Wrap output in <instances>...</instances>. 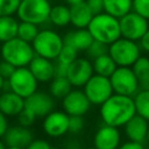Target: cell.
I'll list each match as a JSON object with an SVG mask.
<instances>
[{"mask_svg":"<svg viewBox=\"0 0 149 149\" xmlns=\"http://www.w3.org/2000/svg\"><path fill=\"white\" fill-rule=\"evenodd\" d=\"M136 114L133 97L113 93L100 105V118L105 125L123 127Z\"/></svg>","mask_w":149,"mask_h":149,"instance_id":"obj_1","label":"cell"},{"mask_svg":"<svg viewBox=\"0 0 149 149\" xmlns=\"http://www.w3.org/2000/svg\"><path fill=\"white\" fill-rule=\"evenodd\" d=\"M87 30L90 31L93 40L102 42L107 45L121 37L119 19L105 12L92 17L90 24L87 26Z\"/></svg>","mask_w":149,"mask_h":149,"instance_id":"obj_2","label":"cell"},{"mask_svg":"<svg viewBox=\"0 0 149 149\" xmlns=\"http://www.w3.org/2000/svg\"><path fill=\"white\" fill-rule=\"evenodd\" d=\"M0 55L2 59L9 62L15 68H23L28 66L31 59L35 57V51L31 43L16 36L1 44Z\"/></svg>","mask_w":149,"mask_h":149,"instance_id":"obj_3","label":"cell"},{"mask_svg":"<svg viewBox=\"0 0 149 149\" xmlns=\"http://www.w3.org/2000/svg\"><path fill=\"white\" fill-rule=\"evenodd\" d=\"M31 45L35 55L54 61L58 57L64 42L63 37L57 31L52 29H42L31 42Z\"/></svg>","mask_w":149,"mask_h":149,"instance_id":"obj_4","label":"cell"},{"mask_svg":"<svg viewBox=\"0 0 149 149\" xmlns=\"http://www.w3.org/2000/svg\"><path fill=\"white\" fill-rule=\"evenodd\" d=\"M108 54L118 66H133L141 56V48L137 42L120 37L108 45Z\"/></svg>","mask_w":149,"mask_h":149,"instance_id":"obj_5","label":"cell"},{"mask_svg":"<svg viewBox=\"0 0 149 149\" xmlns=\"http://www.w3.org/2000/svg\"><path fill=\"white\" fill-rule=\"evenodd\" d=\"M50 10L49 0H21L16 15L20 21L40 26L49 21Z\"/></svg>","mask_w":149,"mask_h":149,"instance_id":"obj_6","label":"cell"},{"mask_svg":"<svg viewBox=\"0 0 149 149\" xmlns=\"http://www.w3.org/2000/svg\"><path fill=\"white\" fill-rule=\"evenodd\" d=\"M109 80L113 92L116 94L134 97L140 90V81L130 66H118Z\"/></svg>","mask_w":149,"mask_h":149,"instance_id":"obj_7","label":"cell"},{"mask_svg":"<svg viewBox=\"0 0 149 149\" xmlns=\"http://www.w3.org/2000/svg\"><path fill=\"white\" fill-rule=\"evenodd\" d=\"M6 81L8 85V90L13 91L24 99L37 91L38 81L27 66L16 68L13 74Z\"/></svg>","mask_w":149,"mask_h":149,"instance_id":"obj_8","label":"cell"},{"mask_svg":"<svg viewBox=\"0 0 149 149\" xmlns=\"http://www.w3.org/2000/svg\"><path fill=\"white\" fill-rule=\"evenodd\" d=\"M84 93L92 105H102L114 92L112 88V84L108 77H104L100 74H93L87 83L83 86Z\"/></svg>","mask_w":149,"mask_h":149,"instance_id":"obj_9","label":"cell"},{"mask_svg":"<svg viewBox=\"0 0 149 149\" xmlns=\"http://www.w3.org/2000/svg\"><path fill=\"white\" fill-rule=\"evenodd\" d=\"M121 37L139 42V40L144 35V33L149 29L148 20L141 16L135 12H129L119 19Z\"/></svg>","mask_w":149,"mask_h":149,"instance_id":"obj_10","label":"cell"},{"mask_svg":"<svg viewBox=\"0 0 149 149\" xmlns=\"http://www.w3.org/2000/svg\"><path fill=\"white\" fill-rule=\"evenodd\" d=\"M93 74L92 61L87 57H78L68 66L66 78L73 87H83Z\"/></svg>","mask_w":149,"mask_h":149,"instance_id":"obj_11","label":"cell"},{"mask_svg":"<svg viewBox=\"0 0 149 149\" xmlns=\"http://www.w3.org/2000/svg\"><path fill=\"white\" fill-rule=\"evenodd\" d=\"M91 102L83 90L72 88L63 99L62 108L68 115L84 116L91 108Z\"/></svg>","mask_w":149,"mask_h":149,"instance_id":"obj_12","label":"cell"},{"mask_svg":"<svg viewBox=\"0 0 149 149\" xmlns=\"http://www.w3.org/2000/svg\"><path fill=\"white\" fill-rule=\"evenodd\" d=\"M42 129L49 137H61L69 132V115L64 111L54 109L43 118Z\"/></svg>","mask_w":149,"mask_h":149,"instance_id":"obj_13","label":"cell"},{"mask_svg":"<svg viewBox=\"0 0 149 149\" xmlns=\"http://www.w3.org/2000/svg\"><path fill=\"white\" fill-rule=\"evenodd\" d=\"M24 107L31 111L36 118H44L55 109V98L44 91H36L24 99Z\"/></svg>","mask_w":149,"mask_h":149,"instance_id":"obj_14","label":"cell"},{"mask_svg":"<svg viewBox=\"0 0 149 149\" xmlns=\"http://www.w3.org/2000/svg\"><path fill=\"white\" fill-rule=\"evenodd\" d=\"M121 144V133L118 127L102 125L93 136V147L98 149H118Z\"/></svg>","mask_w":149,"mask_h":149,"instance_id":"obj_15","label":"cell"},{"mask_svg":"<svg viewBox=\"0 0 149 149\" xmlns=\"http://www.w3.org/2000/svg\"><path fill=\"white\" fill-rule=\"evenodd\" d=\"M33 140H34L33 130L19 123L8 127L3 135V141L7 147H20L26 149L31 143Z\"/></svg>","mask_w":149,"mask_h":149,"instance_id":"obj_16","label":"cell"},{"mask_svg":"<svg viewBox=\"0 0 149 149\" xmlns=\"http://www.w3.org/2000/svg\"><path fill=\"white\" fill-rule=\"evenodd\" d=\"M28 68L38 83H50L55 78V63L51 59L35 55Z\"/></svg>","mask_w":149,"mask_h":149,"instance_id":"obj_17","label":"cell"},{"mask_svg":"<svg viewBox=\"0 0 149 149\" xmlns=\"http://www.w3.org/2000/svg\"><path fill=\"white\" fill-rule=\"evenodd\" d=\"M148 128H149V121H147L144 118L140 116L139 114H135L123 126V132L128 141L144 143L147 141Z\"/></svg>","mask_w":149,"mask_h":149,"instance_id":"obj_18","label":"cell"},{"mask_svg":"<svg viewBox=\"0 0 149 149\" xmlns=\"http://www.w3.org/2000/svg\"><path fill=\"white\" fill-rule=\"evenodd\" d=\"M64 44L71 45L77 51H86L87 48L93 42V37L91 36L87 28H73L68 30L63 36Z\"/></svg>","mask_w":149,"mask_h":149,"instance_id":"obj_19","label":"cell"},{"mask_svg":"<svg viewBox=\"0 0 149 149\" xmlns=\"http://www.w3.org/2000/svg\"><path fill=\"white\" fill-rule=\"evenodd\" d=\"M24 108V98L8 90L0 94V111L6 116H17Z\"/></svg>","mask_w":149,"mask_h":149,"instance_id":"obj_20","label":"cell"},{"mask_svg":"<svg viewBox=\"0 0 149 149\" xmlns=\"http://www.w3.org/2000/svg\"><path fill=\"white\" fill-rule=\"evenodd\" d=\"M93 16L86 0L70 6V24L73 28H87Z\"/></svg>","mask_w":149,"mask_h":149,"instance_id":"obj_21","label":"cell"},{"mask_svg":"<svg viewBox=\"0 0 149 149\" xmlns=\"http://www.w3.org/2000/svg\"><path fill=\"white\" fill-rule=\"evenodd\" d=\"M104 1V12L116 17L121 19L123 15L132 12L133 0H102Z\"/></svg>","mask_w":149,"mask_h":149,"instance_id":"obj_22","label":"cell"},{"mask_svg":"<svg viewBox=\"0 0 149 149\" xmlns=\"http://www.w3.org/2000/svg\"><path fill=\"white\" fill-rule=\"evenodd\" d=\"M49 22L58 28H63L70 24V6L65 3H57L55 6H51Z\"/></svg>","mask_w":149,"mask_h":149,"instance_id":"obj_23","label":"cell"},{"mask_svg":"<svg viewBox=\"0 0 149 149\" xmlns=\"http://www.w3.org/2000/svg\"><path fill=\"white\" fill-rule=\"evenodd\" d=\"M19 21L13 15L0 16V42H7L17 36Z\"/></svg>","mask_w":149,"mask_h":149,"instance_id":"obj_24","label":"cell"},{"mask_svg":"<svg viewBox=\"0 0 149 149\" xmlns=\"http://www.w3.org/2000/svg\"><path fill=\"white\" fill-rule=\"evenodd\" d=\"M92 64H93V70L95 74H100V76L108 77V78L112 76V73L118 68L116 63L113 61V58L109 56L108 52L93 59Z\"/></svg>","mask_w":149,"mask_h":149,"instance_id":"obj_25","label":"cell"},{"mask_svg":"<svg viewBox=\"0 0 149 149\" xmlns=\"http://www.w3.org/2000/svg\"><path fill=\"white\" fill-rule=\"evenodd\" d=\"M132 69L140 81V88L149 90V58L147 56H140Z\"/></svg>","mask_w":149,"mask_h":149,"instance_id":"obj_26","label":"cell"},{"mask_svg":"<svg viewBox=\"0 0 149 149\" xmlns=\"http://www.w3.org/2000/svg\"><path fill=\"white\" fill-rule=\"evenodd\" d=\"M72 85L66 77H55L49 85V93L55 99H63L71 90Z\"/></svg>","mask_w":149,"mask_h":149,"instance_id":"obj_27","label":"cell"},{"mask_svg":"<svg viewBox=\"0 0 149 149\" xmlns=\"http://www.w3.org/2000/svg\"><path fill=\"white\" fill-rule=\"evenodd\" d=\"M136 114L149 121V90L141 88L133 97Z\"/></svg>","mask_w":149,"mask_h":149,"instance_id":"obj_28","label":"cell"},{"mask_svg":"<svg viewBox=\"0 0 149 149\" xmlns=\"http://www.w3.org/2000/svg\"><path fill=\"white\" fill-rule=\"evenodd\" d=\"M40 29L37 24L30 23V22H24V21H20L19 22V27H17V37L31 43L35 37L37 36Z\"/></svg>","mask_w":149,"mask_h":149,"instance_id":"obj_29","label":"cell"},{"mask_svg":"<svg viewBox=\"0 0 149 149\" xmlns=\"http://www.w3.org/2000/svg\"><path fill=\"white\" fill-rule=\"evenodd\" d=\"M78 52L79 51H77L71 45L64 44L62 50H61V52H59V55H58V57L56 58V61L69 66L73 61H76L78 58Z\"/></svg>","mask_w":149,"mask_h":149,"instance_id":"obj_30","label":"cell"},{"mask_svg":"<svg viewBox=\"0 0 149 149\" xmlns=\"http://www.w3.org/2000/svg\"><path fill=\"white\" fill-rule=\"evenodd\" d=\"M108 52V45L102 43V42H99V41H95L93 40V42L91 43V45L87 48L86 50V56L88 59L93 61L97 57L101 56V55H105Z\"/></svg>","mask_w":149,"mask_h":149,"instance_id":"obj_31","label":"cell"},{"mask_svg":"<svg viewBox=\"0 0 149 149\" xmlns=\"http://www.w3.org/2000/svg\"><path fill=\"white\" fill-rule=\"evenodd\" d=\"M20 3L21 0H0V16L16 14Z\"/></svg>","mask_w":149,"mask_h":149,"instance_id":"obj_32","label":"cell"},{"mask_svg":"<svg viewBox=\"0 0 149 149\" xmlns=\"http://www.w3.org/2000/svg\"><path fill=\"white\" fill-rule=\"evenodd\" d=\"M36 120H37L36 115H35L31 111L27 109L26 107H24V108L19 113V115H17V123L21 125V126L28 127V128H30V127L35 123Z\"/></svg>","mask_w":149,"mask_h":149,"instance_id":"obj_33","label":"cell"},{"mask_svg":"<svg viewBox=\"0 0 149 149\" xmlns=\"http://www.w3.org/2000/svg\"><path fill=\"white\" fill-rule=\"evenodd\" d=\"M85 127V120L79 115H69V132L71 134H79Z\"/></svg>","mask_w":149,"mask_h":149,"instance_id":"obj_34","label":"cell"},{"mask_svg":"<svg viewBox=\"0 0 149 149\" xmlns=\"http://www.w3.org/2000/svg\"><path fill=\"white\" fill-rule=\"evenodd\" d=\"M132 10L149 20V0H133Z\"/></svg>","mask_w":149,"mask_h":149,"instance_id":"obj_35","label":"cell"},{"mask_svg":"<svg viewBox=\"0 0 149 149\" xmlns=\"http://www.w3.org/2000/svg\"><path fill=\"white\" fill-rule=\"evenodd\" d=\"M26 149H58L44 139H34Z\"/></svg>","mask_w":149,"mask_h":149,"instance_id":"obj_36","label":"cell"},{"mask_svg":"<svg viewBox=\"0 0 149 149\" xmlns=\"http://www.w3.org/2000/svg\"><path fill=\"white\" fill-rule=\"evenodd\" d=\"M15 66L13 65V64H10L9 62H7V61H5V59H2L1 62H0V76L2 77V78H5L6 80L13 74V72L15 71Z\"/></svg>","mask_w":149,"mask_h":149,"instance_id":"obj_37","label":"cell"},{"mask_svg":"<svg viewBox=\"0 0 149 149\" xmlns=\"http://www.w3.org/2000/svg\"><path fill=\"white\" fill-rule=\"evenodd\" d=\"M91 12L93 13V15L104 13V1L102 0H86Z\"/></svg>","mask_w":149,"mask_h":149,"instance_id":"obj_38","label":"cell"},{"mask_svg":"<svg viewBox=\"0 0 149 149\" xmlns=\"http://www.w3.org/2000/svg\"><path fill=\"white\" fill-rule=\"evenodd\" d=\"M139 45L142 51L149 54V29L144 33V35L139 40Z\"/></svg>","mask_w":149,"mask_h":149,"instance_id":"obj_39","label":"cell"},{"mask_svg":"<svg viewBox=\"0 0 149 149\" xmlns=\"http://www.w3.org/2000/svg\"><path fill=\"white\" fill-rule=\"evenodd\" d=\"M68 72V65L62 64L56 61L55 63V77H66Z\"/></svg>","mask_w":149,"mask_h":149,"instance_id":"obj_40","label":"cell"},{"mask_svg":"<svg viewBox=\"0 0 149 149\" xmlns=\"http://www.w3.org/2000/svg\"><path fill=\"white\" fill-rule=\"evenodd\" d=\"M118 149H146V147L143 146V143H137V142H133V141H127L122 144H120V147Z\"/></svg>","mask_w":149,"mask_h":149,"instance_id":"obj_41","label":"cell"},{"mask_svg":"<svg viewBox=\"0 0 149 149\" xmlns=\"http://www.w3.org/2000/svg\"><path fill=\"white\" fill-rule=\"evenodd\" d=\"M8 120H7V116L0 111V139L3 137L7 128H8Z\"/></svg>","mask_w":149,"mask_h":149,"instance_id":"obj_42","label":"cell"},{"mask_svg":"<svg viewBox=\"0 0 149 149\" xmlns=\"http://www.w3.org/2000/svg\"><path fill=\"white\" fill-rule=\"evenodd\" d=\"M77 143V140H71L68 142V146H66V149H81V147H77L74 148V144Z\"/></svg>","mask_w":149,"mask_h":149,"instance_id":"obj_43","label":"cell"},{"mask_svg":"<svg viewBox=\"0 0 149 149\" xmlns=\"http://www.w3.org/2000/svg\"><path fill=\"white\" fill-rule=\"evenodd\" d=\"M66 5H69V6H71V5H74V3H78V2H81V1H84V0H63Z\"/></svg>","mask_w":149,"mask_h":149,"instance_id":"obj_44","label":"cell"},{"mask_svg":"<svg viewBox=\"0 0 149 149\" xmlns=\"http://www.w3.org/2000/svg\"><path fill=\"white\" fill-rule=\"evenodd\" d=\"M5 84H6V79H5V78H2V77L0 76V91H1V90H3Z\"/></svg>","mask_w":149,"mask_h":149,"instance_id":"obj_45","label":"cell"},{"mask_svg":"<svg viewBox=\"0 0 149 149\" xmlns=\"http://www.w3.org/2000/svg\"><path fill=\"white\" fill-rule=\"evenodd\" d=\"M6 148H7V146H6L5 141L0 139V149H6Z\"/></svg>","mask_w":149,"mask_h":149,"instance_id":"obj_46","label":"cell"},{"mask_svg":"<svg viewBox=\"0 0 149 149\" xmlns=\"http://www.w3.org/2000/svg\"><path fill=\"white\" fill-rule=\"evenodd\" d=\"M6 149H23V148H20V147H7Z\"/></svg>","mask_w":149,"mask_h":149,"instance_id":"obj_47","label":"cell"},{"mask_svg":"<svg viewBox=\"0 0 149 149\" xmlns=\"http://www.w3.org/2000/svg\"><path fill=\"white\" fill-rule=\"evenodd\" d=\"M148 144H149V128H148V133H147V141H146Z\"/></svg>","mask_w":149,"mask_h":149,"instance_id":"obj_48","label":"cell"},{"mask_svg":"<svg viewBox=\"0 0 149 149\" xmlns=\"http://www.w3.org/2000/svg\"><path fill=\"white\" fill-rule=\"evenodd\" d=\"M84 149H98V148H95V147H88V148H84Z\"/></svg>","mask_w":149,"mask_h":149,"instance_id":"obj_49","label":"cell"},{"mask_svg":"<svg viewBox=\"0 0 149 149\" xmlns=\"http://www.w3.org/2000/svg\"><path fill=\"white\" fill-rule=\"evenodd\" d=\"M0 50H1V42H0Z\"/></svg>","mask_w":149,"mask_h":149,"instance_id":"obj_50","label":"cell"}]
</instances>
